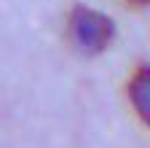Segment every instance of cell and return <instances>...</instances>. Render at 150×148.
Here are the masks:
<instances>
[{
	"label": "cell",
	"instance_id": "cell-3",
	"mask_svg": "<svg viewBox=\"0 0 150 148\" xmlns=\"http://www.w3.org/2000/svg\"><path fill=\"white\" fill-rule=\"evenodd\" d=\"M126 3L134 8H150V0H126Z\"/></svg>",
	"mask_w": 150,
	"mask_h": 148
},
{
	"label": "cell",
	"instance_id": "cell-2",
	"mask_svg": "<svg viewBox=\"0 0 150 148\" xmlns=\"http://www.w3.org/2000/svg\"><path fill=\"white\" fill-rule=\"evenodd\" d=\"M126 97L134 116L150 129V65H137L126 81Z\"/></svg>",
	"mask_w": 150,
	"mask_h": 148
},
{
	"label": "cell",
	"instance_id": "cell-1",
	"mask_svg": "<svg viewBox=\"0 0 150 148\" xmlns=\"http://www.w3.org/2000/svg\"><path fill=\"white\" fill-rule=\"evenodd\" d=\"M67 38L83 57H97L115 41V22L97 8L72 6L67 14Z\"/></svg>",
	"mask_w": 150,
	"mask_h": 148
}]
</instances>
